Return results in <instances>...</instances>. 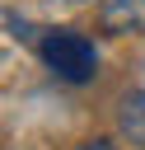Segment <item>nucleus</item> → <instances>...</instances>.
<instances>
[{
    "instance_id": "obj_1",
    "label": "nucleus",
    "mask_w": 145,
    "mask_h": 150,
    "mask_svg": "<svg viewBox=\"0 0 145 150\" xmlns=\"http://www.w3.org/2000/svg\"><path fill=\"white\" fill-rule=\"evenodd\" d=\"M37 52H42V61H47L61 80H70V84H84V80L98 75V52H94V42H89L84 33H75V28H47V33L37 38Z\"/></svg>"
},
{
    "instance_id": "obj_2",
    "label": "nucleus",
    "mask_w": 145,
    "mask_h": 150,
    "mask_svg": "<svg viewBox=\"0 0 145 150\" xmlns=\"http://www.w3.org/2000/svg\"><path fill=\"white\" fill-rule=\"evenodd\" d=\"M98 23L108 33H145V0H98Z\"/></svg>"
},
{
    "instance_id": "obj_3",
    "label": "nucleus",
    "mask_w": 145,
    "mask_h": 150,
    "mask_svg": "<svg viewBox=\"0 0 145 150\" xmlns=\"http://www.w3.org/2000/svg\"><path fill=\"white\" fill-rule=\"evenodd\" d=\"M117 127H122L136 145H145V94H126V98H122V108H117Z\"/></svg>"
},
{
    "instance_id": "obj_4",
    "label": "nucleus",
    "mask_w": 145,
    "mask_h": 150,
    "mask_svg": "<svg viewBox=\"0 0 145 150\" xmlns=\"http://www.w3.org/2000/svg\"><path fill=\"white\" fill-rule=\"evenodd\" d=\"M80 150H117V145H112V141H84Z\"/></svg>"
}]
</instances>
